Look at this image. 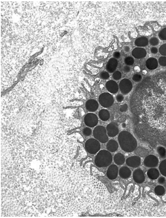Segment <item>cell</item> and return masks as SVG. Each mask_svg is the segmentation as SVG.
<instances>
[{"instance_id":"obj_14","label":"cell","mask_w":166,"mask_h":218,"mask_svg":"<svg viewBox=\"0 0 166 218\" xmlns=\"http://www.w3.org/2000/svg\"><path fill=\"white\" fill-rule=\"evenodd\" d=\"M106 87L107 90L112 94L117 93L119 88L117 83L112 80L108 81L106 83Z\"/></svg>"},{"instance_id":"obj_11","label":"cell","mask_w":166,"mask_h":218,"mask_svg":"<svg viewBox=\"0 0 166 218\" xmlns=\"http://www.w3.org/2000/svg\"><path fill=\"white\" fill-rule=\"evenodd\" d=\"M127 165L133 168H137L141 165V158L138 156H133L126 159Z\"/></svg>"},{"instance_id":"obj_8","label":"cell","mask_w":166,"mask_h":218,"mask_svg":"<svg viewBox=\"0 0 166 218\" xmlns=\"http://www.w3.org/2000/svg\"><path fill=\"white\" fill-rule=\"evenodd\" d=\"M107 131L109 137H113L116 136L119 132L118 125L115 122H111L107 125Z\"/></svg>"},{"instance_id":"obj_24","label":"cell","mask_w":166,"mask_h":218,"mask_svg":"<svg viewBox=\"0 0 166 218\" xmlns=\"http://www.w3.org/2000/svg\"><path fill=\"white\" fill-rule=\"evenodd\" d=\"M159 169L161 174L164 176L166 177V159L161 162L159 166Z\"/></svg>"},{"instance_id":"obj_18","label":"cell","mask_w":166,"mask_h":218,"mask_svg":"<svg viewBox=\"0 0 166 218\" xmlns=\"http://www.w3.org/2000/svg\"><path fill=\"white\" fill-rule=\"evenodd\" d=\"M119 175L123 179L128 178L131 175V171L128 167L122 166L119 170Z\"/></svg>"},{"instance_id":"obj_7","label":"cell","mask_w":166,"mask_h":218,"mask_svg":"<svg viewBox=\"0 0 166 218\" xmlns=\"http://www.w3.org/2000/svg\"><path fill=\"white\" fill-rule=\"evenodd\" d=\"M84 122L85 125L88 127H95L98 123V118L96 115L93 113L87 114L84 118Z\"/></svg>"},{"instance_id":"obj_42","label":"cell","mask_w":166,"mask_h":218,"mask_svg":"<svg viewBox=\"0 0 166 218\" xmlns=\"http://www.w3.org/2000/svg\"><path fill=\"white\" fill-rule=\"evenodd\" d=\"M134 70L136 72H137V73H139V72L141 71V69H140V67L138 66H136L134 68Z\"/></svg>"},{"instance_id":"obj_22","label":"cell","mask_w":166,"mask_h":218,"mask_svg":"<svg viewBox=\"0 0 166 218\" xmlns=\"http://www.w3.org/2000/svg\"><path fill=\"white\" fill-rule=\"evenodd\" d=\"M114 162L117 165H121L125 162V158L121 153H117L114 156Z\"/></svg>"},{"instance_id":"obj_29","label":"cell","mask_w":166,"mask_h":218,"mask_svg":"<svg viewBox=\"0 0 166 218\" xmlns=\"http://www.w3.org/2000/svg\"><path fill=\"white\" fill-rule=\"evenodd\" d=\"M121 77H122V75H121V73L118 71H116L114 72L112 75V78L115 81L120 80L121 79Z\"/></svg>"},{"instance_id":"obj_27","label":"cell","mask_w":166,"mask_h":218,"mask_svg":"<svg viewBox=\"0 0 166 218\" xmlns=\"http://www.w3.org/2000/svg\"><path fill=\"white\" fill-rule=\"evenodd\" d=\"M124 62L127 65H132L134 62V60L132 57H127L125 58Z\"/></svg>"},{"instance_id":"obj_2","label":"cell","mask_w":166,"mask_h":218,"mask_svg":"<svg viewBox=\"0 0 166 218\" xmlns=\"http://www.w3.org/2000/svg\"><path fill=\"white\" fill-rule=\"evenodd\" d=\"M112 161V155L110 152L105 150L100 151L95 159L96 165L99 167H108L111 165Z\"/></svg>"},{"instance_id":"obj_31","label":"cell","mask_w":166,"mask_h":218,"mask_svg":"<svg viewBox=\"0 0 166 218\" xmlns=\"http://www.w3.org/2000/svg\"><path fill=\"white\" fill-rule=\"evenodd\" d=\"M92 133L91 129L88 127H86L84 128L83 130V135L86 136H89Z\"/></svg>"},{"instance_id":"obj_37","label":"cell","mask_w":166,"mask_h":218,"mask_svg":"<svg viewBox=\"0 0 166 218\" xmlns=\"http://www.w3.org/2000/svg\"><path fill=\"white\" fill-rule=\"evenodd\" d=\"M158 182L159 183L161 184V185H163V184L165 183V178L164 177H160L159 178L158 180Z\"/></svg>"},{"instance_id":"obj_12","label":"cell","mask_w":166,"mask_h":218,"mask_svg":"<svg viewBox=\"0 0 166 218\" xmlns=\"http://www.w3.org/2000/svg\"><path fill=\"white\" fill-rule=\"evenodd\" d=\"M118 169L117 166H110L107 170V176L110 180H114L117 178L118 175Z\"/></svg>"},{"instance_id":"obj_13","label":"cell","mask_w":166,"mask_h":218,"mask_svg":"<svg viewBox=\"0 0 166 218\" xmlns=\"http://www.w3.org/2000/svg\"><path fill=\"white\" fill-rule=\"evenodd\" d=\"M118 61L116 58H111L108 61L106 65V69L110 73H114L117 69Z\"/></svg>"},{"instance_id":"obj_40","label":"cell","mask_w":166,"mask_h":218,"mask_svg":"<svg viewBox=\"0 0 166 218\" xmlns=\"http://www.w3.org/2000/svg\"><path fill=\"white\" fill-rule=\"evenodd\" d=\"M120 53L118 52H114V54H113L114 58H116V59L119 58L120 57Z\"/></svg>"},{"instance_id":"obj_15","label":"cell","mask_w":166,"mask_h":218,"mask_svg":"<svg viewBox=\"0 0 166 218\" xmlns=\"http://www.w3.org/2000/svg\"><path fill=\"white\" fill-rule=\"evenodd\" d=\"M85 107L88 111L93 112L98 109L99 104L95 100L90 99L87 101Z\"/></svg>"},{"instance_id":"obj_6","label":"cell","mask_w":166,"mask_h":218,"mask_svg":"<svg viewBox=\"0 0 166 218\" xmlns=\"http://www.w3.org/2000/svg\"><path fill=\"white\" fill-rule=\"evenodd\" d=\"M119 88L121 93L123 94H128L132 89V83L129 79H122L119 83Z\"/></svg>"},{"instance_id":"obj_35","label":"cell","mask_w":166,"mask_h":218,"mask_svg":"<svg viewBox=\"0 0 166 218\" xmlns=\"http://www.w3.org/2000/svg\"><path fill=\"white\" fill-rule=\"evenodd\" d=\"M142 77L141 75L139 74H135L133 76V80L136 82H140L142 80Z\"/></svg>"},{"instance_id":"obj_26","label":"cell","mask_w":166,"mask_h":218,"mask_svg":"<svg viewBox=\"0 0 166 218\" xmlns=\"http://www.w3.org/2000/svg\"><path fill=\"white\" fill-rule=\"evenodd\" d=\"M158 154H159L160 158L164 159L166 157V150L164 147L160 146L158 147L156 149Z\"/></svg>"},{"instance_id":"obj_32","label":"cell","mask_w":166,"mask_h":218,"mask_svg":"<svg viewBox=\"0 0 166 218\" xmlns=\"http://www.w3.org/2000/svg\"><path fill=\"white\" fill-rule=\"evenodd\" d=\"M100 77L104 80H108L110 78V75L108 72L103 71L100 73Z\"/></svg>"},{"instance_id":"obj_3","label":"cell","mask_w":166,"mask_h":218,"mask_svg":"<svg viewBox=\"0 0 166 218\" xmlns=\"http://www.w3.org/2000/svg\"><path fill=\"white\" fill-rule=\"evenodd\" d=\"M94 137L102 143H106L108 141V135L106 128L104 126L99 125L94 128L93 132Z\"/></svg>"},{"instance_id":"obj_36","label":"cell","mask_w":166,"mask_h":218,"mask_svg":"<svg viewBox=\"0 0 166 218\" xmlns=\"http://www.w3.org/2000/svg\"><path fill=\"white\" fill-rule=\"evenodd\" d=\"M128 107L127 105L126 104L122 105L120 106V108H119L120 111L121 112H126L128 110Z\"/></svg>"},{"instance_id":"obj_16","label":"cell","mask_w":166,"mask_h":218,"mask_svg":"<svg viewBox=\"0 0 166 218\" xmlns=\"http://www.w3.org/2000/svg\"><path fill=\"white\" fill-rule=\"evenodd\" d=\"M133 56H134L135 58L137 59H140V58H144L146 56L147 52L145 49L142 48H135L133 50L132 52Z\"/></svg>"},{"instance_id":"obj_4","label":"cell","mask_w":166,"mask_h":218,"mask_svg":"<svg viewBox=\"0 0 166 218\" xmlns=\"http://www.w3.org/2000/svg\"><path fill=\"white\" fill-rule=\"evenodd\" d=\"M85 148L87 152L90 154H96L100 149V144L97 140L89 139L85 143Z\"/></svg>"},{"instance_id":"obj_39","label":"cell","mask_w":166,"mask_h":218,"mask_svg":"<svg viewBox=\"0 0 166 218\" xmlns=\"http://www.w3.org/2000/svg\"><path fill=\"white\" fill-rule=\"evenodd\" d=\"M123 70L125 73H128L130 70V68L129 66H125L123 67Z\"/></svg>"},{"instance_id":"obj_28","label":"cell","mask_w":166,"mask_h":218,"mask_svg":"<svg viewBox=\"0 0 166 218\" xmlns=\"http://www.w3.org/2000/svg\"><path fill=\"white\" fill-rule=\"evenodd\" d=\"M158 36L162 40H166V27L160 31Z\"/></svg>"},{"instance_id":"obj_41","label":"cell","mask_w":166,"mask_h":218,"mask_svg":"<svg viewBox=\"0 0 166 218\" xmlns=\"http://www.w3.org/2000/svg\"><path fill=\"white\" fill-rule=\"evenodd\" d=\"M151 53H153V54H156L158 52V49L157 48L155 47H152L151 48Z\"/></svg>"},{"instance_id":"obj_21","label":"cell","mask_w":166,"mask_h":218,"mask_svg":"<svg viewBox=\"0 0 166 218\" xmlns=\"http://www.w3.org/2000/svg\"><path fill=\"white\" fill-rule=\"evenodd\" d=\"M148 44V40L145 37H141L137 39L135 41V44L137 47H144L147 46Z\"/></svg>"},{"instance_id":"obj_17","label":"cell","mask_w":166,"mask_h":218,"mask_svg":"<svg viewBox=\"0 0 166 218\" xmlns=\"http://www.w3.org/2000/svg\"><path fill=\"white\" fill-rule=\"evenodd\" d=\"M146 66L148 69L154 70L157 68L158 66V62L157 60L155 58L150 57L146 61Z\"/></svg>"},{"instance_id":"obj_9","label":"cell","mask_w":166,"mask_h":218,"mask_svg":"<svg viewBox=\"0 0 166 218\" xmlns=\"http://www.w3.org/2000/svg\"><path fill=\"white\" fill-rule=\"evenodd\" d=\"M144 165L148 167H156L158 165L159 160L156 156L150 155L145 158L144 161Z\"/></svg>"},{"instance_id":"obj_33","label":"cell","mask_w":166,"mask_h":218,"mask_svg":"<svg viewBox=\"0 0 166 218\" xmlns=\"http://www.w3.org/2000/svg\"><path fill=\"white\" fill-rule=\"evenodd\" d=\"M149 43L151 46H155L158 45L159 43V40L157 38L153 37L150 39Z\"/></svg>"},{"instance_id":"obj_43","label":"cell","mask_w":166,"mask_h":218,"mask_svg":"<svg viewBox=\"0 0 166 218\" xmlns=\"http://www.w3.org/2000/svg\"><path fill=\"white\" fill-rule=\"evenodd\" d=\"M124 50L126 52H127V53L129 52L130 50V47H128V46H126V47H124Z\"/></svg>"},{"instance_id":"obj_20","label":"cell","mask_w":166,"mask_h":218,"mask_svg":"<svg viewBox=\"0 0 166 218\" xmlns=\"http://www.w3.org/2000/svg\"><path fill=\"white\" fill-rule=\"evenodd\" d=\"M147 175L150 179H156L159 177V171L156 168H151L148 170V172H147Z\"/></svg>"},{"instance_id":"obj_1","label":"cell","mask_w":166,"mask_h":218,"mask_svg":"<svg viewBox=\"0 0 166 218\" xmlns=\"http://www.w3.org/2000/svg\"><path fill=\"white\" fill-rule=\"evenodd\" d=\"M118 140L121 149L127 153H131L137 148V140L129 132H121L118 135Z\"/></svg>"},{"instance_id":"obj_25","label":"cell","mask_w":166,"mask_h":218,"mask_svg":"<svg viewBox=\"0 0 166 218\" xmlns=\"http://www.w3.org/2000/svg\"><path fill=\"white\" fill-rule=\"evenodd\" d=\"M155 193L158 196H162L164 194L165 192L164 188L162 186H158L155 188Z\"/></svg>"},{"instance_id":"obj_23","label":"cell","mask_w":166,"mask_h":218,"mask_svg":"<svg viewBox=\"0 0 166 218\" xmlns=\"http://www.w3.org/2000/svg\"><path fill=\"white\" fill-rule=\"evenodd\" d=\"M99 118L102 121H107L110 118V114L108 110L106 109H102L99 113Z\"/></svg>"},{"instance_id":"obj_30","label":"cell","mask_w":166,"mask_h":218,"mask_svg":"<svg viewBox=\"0 0 166 218\" xmlns=\"http://www.w3.org/2000/svg\"><path fill=\"white\" fill-rule=\"evenodd\" d=\"M160 53L163 56H166V44L162 45L159 48Z\"/></svg>"},{"instance_id":"obj_38","label":"cell","mask_w":166,"mask_h":218,"mask_svg":"<svg viewBox=\"0 0 166 218\" xmlns=\"http://www.w3.org/2000/svg\"><path fill=\"white\" fill-rule=\"evenodd\" d=\"M116 100L118 102H121L124 100V96L121 94H118L116 96Z\"/></svg>"},{"instance_id":"obj_19","label":"cell","mask_w":166,"mask_h":218,"mask_svg":"<svg viewBox=\"0 0 166 218\" xmlns=\"http://www.w3.org/2000/svg\"><path fill=\"white\" fill-rule=\"evenodd\" d=\"M106 147H107V149L109 152L114 153L118 149V144L117 142L114 140H111L108 141Z\"/></svg>"},{"instance_id":"obj_10","label":"cell","mask_w":166,"mask_h":218,"mask_svg":"<svg viewBox=\"0 0 166 218\" xmlns=\"http://www.w3.org/2000/svg\"><path fill=\"white\" fill-rule=\"evenodd\" d=\"M133 178L137 183L141 184L145 180V175L143 170L141 169H138L134 172Z\"/></svg>"},{"instance_id":"obj_5","label":"cell","mask_w":166,"mask_h":218,"mask_svg":"<svg viewBox=\"0 0 166 218\" xmlns=\"http://www.w3.org/2000/svg\"><path fill=\"white\" fill-rule=\"evenodd\" d=\"M99 102L102 107L104 108H108L113 105L114 103V99L110 94L104 93L99 96Z\"/></svg>"},{"instance_id":"obj_34","label":"cell","mask_w":166,"mask_h":218,"mask_svg":"<svg viewBox=\"0 0 166 218\" xmlns=\"http://www.w3.org/2000/svg\"><path fill=\"white\" fill-rule=\"evenodd\" d=\"M159 63L162 66H166V57H161L159 59Z\"/></svg>"},{"instance_id":"obj_44","label":"cell","mask_w":166,"mask_h":218,"mask_svg":"<svg viewBox=\"0 0 166 218\" xmlns=\"http://www.w3.org/2000/svg\"><path fill=\"white\" fill-rule=\"evenodd\" d=\"M147 73V71H145V70H144L143 71V74H146Z\"/></svg>"}]
</instances>
